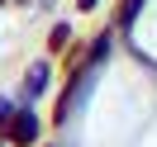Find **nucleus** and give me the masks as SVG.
Masks as SVG:
<instances>
[{"instance_id": "obj_3", "label": "nucleus", "mask_w": 157, "mask_h": 147, "mask_svg": "<svg viewBox=\"0 0 157 147\" xmlns=\"http://www.w3.org/2000/svg\"><path fill=\"white\" fill-rule=\"evenodd\" d=\"M81 5H86V10H90V5H95V0H81Z\"/></svg>"}, {"instance_id": "obj_1", "label": "nucleus", "mask_w": 157, "mask_h": 147, "mask_svg": "<svg viewBox=\"0 0 157 147\" xmlns=\"http://www.w3.org/2000/svg\"><path fill=\"white\" fill-rule=\"evenodd\" d=\"M10 133H14V142H33V138H38V119L33 114H14Z\"/></svg>"}, {"instance_id": "obj_2", "label": "nucleus", "mask_w": 157, "mask_h": 147, "mask_svg": "<svg viewBox=\"0 0 157 147\" xmlns=\"http://www.w3.org/2000/svg\"><path fill=\"white\" fill-rule=\"evenodd\" d=\"M43 81H48V71H43V67H33V71H29V90H43Z\"/></svg>"}]
</instances>
